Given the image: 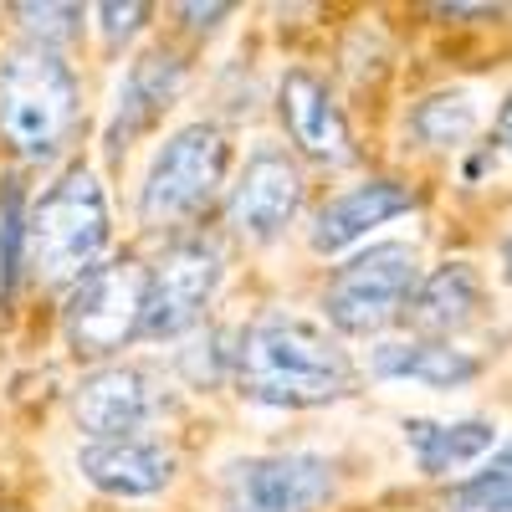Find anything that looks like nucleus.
I'll return each instance as SVG.
<instances>
[{"label": "nucleus", "instance_id": "nucleus-1", "mask_svg": "<svg viewBox=\"0 0 512 512\" xmlns=\"http://www.w3.org/2000/svg\"><path fill=\"white\" fill-rule=\"evenodd\" d=\"M236 390L272 410H318L354 395V359L303 313H262L236 349Z\"/></svg>", "mask_w": 512, "mask_h": 512}, {"label": "nucleus", "instance_id": "nucleus-2", "mask_svg": "<svg viewBox=\"0 0 512 512\" xmlns=\"http://www.w3.org/2000/svg\"><path fill=\"white\" fill-rule=\"evenodd\" d=\"M77 113L82 88L62 52L31 47V41L0 52V144L11 154L26 164L57 159L77 134Z\"/></svg>", "mask_w": 512, "mask_h": 512}, {"label": "nucleus", "instance_id": "nucleus-3", "mask_svg": "<svg viewBox=\"0 0 512 512\" xmlns=\"http://www.w3.org/2000/svg\"><path fill=\"white\" fill-rule=\"evenodd\" d=\"M108 241H113V216L103 180L88 164H72L36 195L26 216V267L47 287L77 282L82 272L98 267Z\"/></svg>", "mask_w": 512, "mask_h": 512}, {"label": "nucleus", "instance_id": "nucleus-4", "mask_svg": "<svg viewBox=\"0 0 512 512\" xmlns=\"http://www.w3.org/2000/svg\"><path fill=\"white\" fill-rule=\"evenodd\" d=\"M144 297L149 267L139 256H108L93 272H82L62 303V333L72 354L108 359L144 333Z\"/></svg>", "mask_w": 512, "mask_h": 512}, {"label": "nucleus", "instance_id": "nucleus-5", "mask_svg": "<svg viewBox=\"0 0 512 512\" xmlns=\"http://www.w3.org/2000/svg\"><path fill=\"white\" fill-rule=\"evenodd\" d=\"M226 164H231V139L221 134L216 123L200 118V123L175 128V134L159 144L149 175H144L139 221L149 231H169V226L190 221L195 210L221 190Z\"/></svg>", "mask_w": 512, "mask_h": 512}, {"label": "nucleus", "instance_id": "nucleus-6", "mask_svg": "<svg viewBox=\"0 0 512 512\" xmlns=\"http://www.w3.org/2000/svg\"><path fill=\"white\" fill-rule=\"evenodd\" d=\"M420 287V256L410 241H374L369 251L349 256L323 282V313L338 333L369 338L405 318L410 292Z\"/></svg>", "mask_w": 512, "mask_h": 512}, {"label": "nucleus", "instance_id": "nucleus-7", "mask_svg": "<svg viewBox=\"0 0 512 512\" xmlns=\"http://www.w3.org/2000/svg\"><path fill=\"white\" fill-rule=\"evenodd\" d=\"M338 492L333 461L313 451H277L231 461L221 477V512H318Z\"/></svg>", "mask_w": 512, "mask_h": 512}, {"label": "nucleus", "instance_id": "nucleus-8", "mask_svg": "<svg viewBox=\"0 0 512 512\" xmlns=\"http://www.w3.org/2000/svg\"><path fill=\"white\" fill-rule=\"evenodd\" d=\"M226 277V256L216 241L185 236L164 246V256L149 267V297H144V338H180L195 328Z\"/></svg>", "mask_w": 512, "mask_h": 512}, {"label": "nucleus", "instance_id": "nucleus-9", "mask_svg": "<svg viewBox=\"0 0 512 512\" xmlns=\"http://www.w3.org/2000/svg\"><path fill=\"white\" fill-rule=\"evenodd\" d=\"M303 195H308L303 164H297L282 144H256L241 164L231 195H226V221L246 241H272L297 216Z\"/></svg>", "mask_w": 512, "mask_h": 512}, {"label": "nucleus", "instance_id": "nucleus-10", "mask_svg": "<svg viewBox=\"0 0 512 512\" xmlns=\"http://www.w3.org/2000/svg\"><path fill=\"white\" fill-rule=\"evenodd\" d=\"M277 118L287 128V139L297 154H308L313 164H328V169H344L359 159L354 149V128L344 118V108L333 103L328 82L308 67H292L282 72L277 82Z\"/></svg>", "mask_w": 512, "mask_h": 512}, {"label": "nucleus", "instance_id": "nucleus-11", "mask_svg": "<svg viewBox=\"0 0 512 512\" xmlns=\"http://www.w3.org/2000/svg\"><path fill=\"white\" fill-rule=\"evenodd\" d=\"M159 410V384L139 364H103L77 384L72 415L88 431V441H123L139 436Z\"/></svg>", "mask_w": 512, "mask_h": 512}, {"label": "nucleus", "instance_id": "nucleus-12", "mask_svg": "<svg viewBox=\"0 0 512 512\" xmlns=\"http://www.w3.org/2000/svg\"><path fill=\"white\" fill-rule=\"evenodd\" d=\"M180 93H185V62L175 52H144L118 82V98H113V113H108V128H103L108 154L134 149L149 128L175 108Z\"/></svg>", "mask_w": 512, "mask_h": 512}, {"label": "nucleus", "instance_id": "nucleus-13", "mask_svg": "<svg viewBox=\"0 0 512 512\" xmlns=\"http://www.w3.org/2000/svg\"><path fill=\"white\" fill-rule=\"evenodd\" d=\"M77 472L103 497H154L175 482V451L149 436L88 441L77 451Z\"/></svg>", "mask_w": 512, "mask_h": 512}, {"label": "nucleus", "instance_id": "nucleus-14", "mask_svg": "<svg viewBox=\"0 0 512 512\" xmlns=\"http://www.w3.org/2000/svg\"><path fill=\"white\" fill-rule=\"evenodd\" d=\"M410 210H415V190L405 180H384L379 175V180H364V185H354L344 195H333L313 216L308 241H313V251H344L359 236H369L374 226L395 221V216H410Z\"/></svg>", "mask_w": 512, "mask_h": 512}, {"label": "nucleus", "instance_id": "nucleus-15", "mask_svg": "<svg viewBox=\"0 0 512 512\" xmlns=\"http://www.w3.org/2000/svg\"><path fill=\"white\" fill-rule=\"evenodd\" d=\"M482 272L472 262H446L431 277H420V287L410 292V328L420 338H436V344H451V333H461L466 323H477L482 313Z\"/></svg>", "mask_w": 512, "mask_h": 512}, {"label": "nucleus", "instance_id": "nucleus-16", "mask_svg": "<svg viewBox=\"0 0 512 512\" xmlns=\"http://www.w3.org/2000/svg\"><path fill=\"white\" fill-rule=\"evenodd\" d=\"M369 374L374 379H415L431 384V390H461L482 374V364L472 354H461L436 338H390L369 354Z\"/></svg>", "mask_w": 512, "mask_h": 512}, {"label": "nucleus", "instance_id": "nucleus-17", "mask_svg": "<svg viewBox=\"0 0 512 512\" xmlns=\"http://www.w3.org/2000/svg\"><path fill=\"white\" fill-rule=\"evenodd\" d=\"M405 446L415 451L425 477H446V472H461V466L497 451V425L492 420H451V425L405 420Z\"/></svg>", "mask_w": 512, "mask_h": 512}, {"label": "nucleus", "instance_id": "nucleus-18", "mask_svg": "<svg viewBox=\"0 0 512 512\" xmlns=\"http://www.w3.org/2000/svg\"><path fill=\"white\" fill-rule=\"evenodd\" d=\"M410 134L425 149H456V144H466L477 134V108H472L466 93H431V98L415 103Z\"/></svg>", "mask_w": 512, "mask_h": 512}, {"label": "nucleus", "instance_id": "nucleus-19", "mask_svg": "<svg viewBox=\"0 0 512 512\" xmlns=\"http://www.w3.org/2000/svg\"><path fill=\"white\" fill-rule=\"evenodd\" d=\"M16 16H21V31H26L31 47L57 52L62 41H72V36H77L82 6H16Z\"/></svg>", "mask_w": 512, "mask_h": 512}, {"label": "nucleus", "instance_id": "nucleus-20", "mask_svg": "<svg viewBox=\"0 0 512 512\" xmlns=\"http://www.w3.org/2000/svg\"><path fill=\"white\" fill-rule=\"evenodd\" d=\"M441 512H512V477L477 472L472 482H456L441 502Z\"/></svg>", "mask_w": 512, "mask_h": 512}, {"label": "nucleus", "instance_id": "nucleus-21", "mask_svg": "<svg viewBox=\"0 0 512 512\" xmlns=\"http://www.w3.org/2000/svg\"><path fill=\"white\" fill-rule=\"evenodd\" d=\"M149 6H98V26H103V41L108 47H118V41H128L139 26H144Z\"/></svg>", "mask_w": 512, "mask_h": 512}, {"label": "nucleus", "instance_id": "nucleus-22", "mask_svg": "<svg viewBox=\"0 0 512 512\" xmlns=\"http://www.w3.org/2000/svg\"><path fill=\"white\" fill-rule=\"evenodd\" d=\"M482 472H487V477H512V441H502V446L487 456Z\"/></svg>", "mask_w": 512, "mask_h": 512}, {"label": "nucleus", "instance_id": "nucleus-23", "mask_svg": "<svg viewBox=\"0 0 512 512\" xmlns=\"http://www.w3.org/2000/svg\"><path fill=\"white\" fill-rule=\"evenodd\" d=\"M497 144H507V149H512V98L497 108Z\"/></svg>", "mask_w": 512, "mask_h": 512}, {"label": "nucleus", "instance_id": "nucleus-24", "mask_svg": "<svg viewBox=\"0 0 512 512\" xmlns=\"http://www.w3.org/2000/svg\"><path fill=\"white\" fill-rule=\"evenodd\" d=\"M502 267H507V277H512V236L502 241Z\"/></svg>", "mask_w": 512, "mask_h": 512}]
</instances>
